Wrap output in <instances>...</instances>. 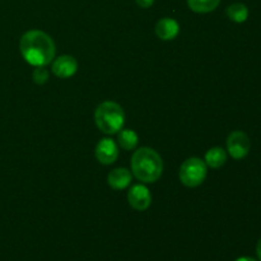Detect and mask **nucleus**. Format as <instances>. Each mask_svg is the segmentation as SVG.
Masks as SVG:
<instances>
[{
    "instance_id": "nucleus-1",
    "label": "nucleus",
    "mask_w": 261,
    "mask_h": 261,
    "mask_svg": "<svg viewBox=\"0 0 261 261\" xmlns=\"http://www.w3.org/2000/svg\"><path fill=\"white\" fill-rule=\"evenodd\" d=\"M19 50L23 59L33 66H46L55 59L56 47L47 33L38 30L27 31L20 37Z\"/></svg>"
},
{
    "instance_id": "nucleus-2",
    "label": "nucleus",
    "mask_w": 261,
    "mask_h": 261,
    "mask_svg": "<svg viewBox=\"0 0 261 261\" xmlns=\"http://www.w3.org/2000/svg\"><path fill=\"white\" fill-rule=\"evenodd\" d=\"M132 171L142 182L153 184L162 176L163 161L152 148H139L132 157Z\"/></svg>"
},
{
    "instance_id": "nucleus-3",
    "label": "nucleus",
    "mask_w": 261,
    "mask_h": 261,
    "mask_svg": "<svg viewBox=\"0 0 261 261\" xmlns=\"http://www.w3.org/2000/svg\"><path fill=\"white\" fill-rule=\"evenodd\" d=\"M94 121L102 133L114 135L122 129L125 122V114L119 103L105 101L97 107L94 112Z\"/></svg>"
},
{
    "instance_id": "nucleus-4",
    "label": "nucleus",
    "mask_w": 261,
    "mask_h": 261,
    "mask_svg": "<svg viewBox=\"0 0 261 261\" xmlns=\"http://www.w3.org/2000/svg\"><path fill=\"white\" fill-rule=\"evenodd\" d=\"M206 163L198 157L188 158L181 165L178 177L180 181L188 188H196L201 185L206 177Z\"/></svg>"
},
{
    "instance_id": "nucleus-5",
    "label": "nucleus",
    "mask_w": 261,
    "mask_h": 261,
    "mask_svg": "<svg viewBox=\"0 0 261 261\" xmlns=\"http://www.w3.org/2000/svg\"><path fill=\"white\" fill-rule=\"evenodd\" d=\"M251 148V142L244 132H232L227 138V150L234 160H242L246 157Z\"/></svg>"
},
{
    "instance_id": "nucleus-6",
    "label": "nucleus",
    "mask_w": 261,
    "mask_h": 261,
    "mask_svg": "<svg viewBox=\"0 0 261 261\" xmlns=\"http://www.w3.org/2000/svg\"><path fill=\"white\" fill-rule=\"evenodd\" d=\"M127 201L135 211L143 212L152 204V194L147 186L138 184L130 188L127 193Z\"/></svg>"
},
{
    "instance_id": "nucleus-7",
    "label": "nucleus",
    "mask_w": 261,
    "mask_h": 261,
    "mask_svg": "<svg viewBox=\"0 0 261 261\" xmlns=\"http://www.w3.org/2000/svg\"><path fill=\"white\" fill-rule=\"evenodd\" d=\"M119 157V147L116 142L109 138L99 140L96 147V158L102 165H112Z\"/></svg>"
},
{
    "instance_id": "nucleus-8",
    "label": "nucleus",
    "mask_w": 261,
    "mask_h": 261,
    "mask_svg": "<svg viewBox=\"0 0 261 261\" xmlns=\"http://www.w3.org/2000/svg\"><path fill=\"white\" fill-rule=\"evenodd\" d=\"M53 73L61 79L73 76L78 70V61L71 55H61L53 61Z\"/></svg>"
},
{
    "instance_id": "nucleus-9",
    "label": "nucleus",
    "mask_w": 261,
    "mask_h": 261,
    "mask_svg": "<svg viewBox=\"0 0 261 261\" xmlns=\"http://www.w3.org/2000/svg\"><path fill=\"white\" fill-rule=\"evenodd\" d=\"M180 33V24L172 18H162L155 24V35L163 41L175 40Z\"/></svg>"
},
{
    "instance_id": "nucleus-10",
    "label": "nucleus",
    "mask_w": 261,
    "mask_h": 261,
    "mask_svg": "<svg viewBox=\"0 0 261 261\" xmlns=\"http://www.w3.org/2000/svg\"><path fill=\"white\" fill-rule=\"evenodd\" d=\"M107 182L115 190H124L132 182V173L127 168H115L107 176Z\"/></svg>"
},
{
    "instance_id": "nucleus-11",
    "label": "nucleus",
    "mask_w": 261,
    "mask_h": 261,
    "mask_svg": "<svg viewBox=\"0 0 261 261\" xmlns=\"http://www.w3.org/2000/svg\"><path fill=\"white\" fill-rule=\"evenodd\" d=\"M206 166L212 168H219L227 162V153L223 148L221 147H214L206 152L205 161Z\"/></svg>"
},
{
    "instance_id": "nucleus-12",
    "label": "nucleus",
    "mask_w": 261,
    "mask_h": 261,
    "mask_svg": "<svg viewBox=\"0 0 261 261\" xmlns=\"http://www.w3.org/2000/svg\"><path fill=\"white\" fill-rule=\"evenodd\" d=\"M117 143L125 150H133L137 148L138 143H139V138H138V134L134 130L121 129L119 132V135H117Z\"/></svg>"
},
{
    "instance_id": "nucleus-13",
    "label": "nucleus",
    "mask_w": 261,
    "mask_h": 261,
    "mask_svg": "<svg viewBox=\"0 0 261 261\" xmlns=\"http://www.w3.org/2000/svg\"><path fill=\"white\" fill-rule=\"evenodd\" d=\"M226 14L232 22L236 23H244L246 22L247 18H249V9L245 4L242 3H236V4H232L227 8Z\"/></svg>"
},
{
    "instance_id": "nucleus-14",
    "label": "nucleus",
    "mask_w": 261,
    "mask_h": 261,
    "mask_svg": "<svg viewBox=\"0 0 261 261\" xmlns=\"http://www.w3.org/2000/svg\"><path fill=\"white\" fill-rule=\"evenodd\" d=\"M221 0H188V5L195 13L213 12L219 5Z\"/></svg>"
},
{
    "instance_id": "nucleus-15",
    "label": "nucleus",
    "mask_w": 261,
    "mask_h": 261,
    "mask_svg": "<svg viewBox=\"0 0 261 261\" xmlns=\"http://www.w3.org/2000/svg\"><path fill=\"white\" fill-rule=\"evenodd\" d=\"M32 78L33 82L38 86H42L45 84L46 82L48 81L50 75H48V70L46 69V66H36V69L33 70L32 73Z\"/></svg>"
},
{
    "instance_id": "nucleus-16",
    "label": "nucleus",
    "mask_w": 261,
    "mask_h": 261,
    "mask_svg": "<svg viewBox=\"0 0 261 261\" xmlns=\"http://www.w3.org/2000/svg\"><path fill=\"white\" fill-rule=\"evenodd\" d=\"M135 2H137V4L139 5L140 8H149L152 7L154 0H135Z\"/></svg>"
},
{
    "instance_id": "nucleus-17",
    "label": "nucleus",
    "mask_w": 261,
    "mask_h": 261,
    "mask_svg": "<svg viewBox=\"0 0 261 261\" xmlns=\"http://www.w3.org/2000/svg\"><path fill=\"white\" fill-rule=\"evenodd\" d=\"M256 254H257V257H259V260L261 261V239L259 240V242H257L256 245Z\"/></svg>"
},
{
    "instance_id": "nucleus-18",
    "label": "nucleus",
    "mask_w": 261,
    "mask_h": 261,
    "mask_svg": "<svg viewBox=\"0 0 261 261\" xmlns=\"http://www.w3.org/2000/svg\"><path fill=\"white\" fill-rule=\"evenodd\" d=\"M234 261H256L255 259H252V257H249V256H242V257H239L237 260Z\"/></svg>"
}]
</instances>
